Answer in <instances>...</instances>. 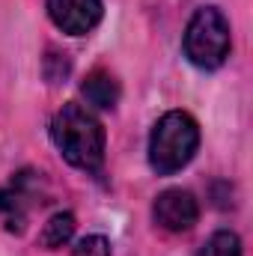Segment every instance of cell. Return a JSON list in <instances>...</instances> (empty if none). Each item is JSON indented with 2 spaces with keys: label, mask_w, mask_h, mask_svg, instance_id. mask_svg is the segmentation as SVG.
<instances>
[{
  "label": "cell",
  "mask_w": 253,
  "mask_h": 256,
  "mask_svg": "<svg viewBox=\"0 0 253 256\" xmlns=\"http://www.w3.org/2000/svg\"><path fill=\"white\" fill-rule=\"evenodd\" d=\"M72 256H110V242L104 236H86L78 242Z\"/></svg>",
  "instance_id": "obj_10"
},
{
  "label": "cell",
  "mask_w": 253,
  "mask_h": 256,
  "mask_svg": "<svg viewBox=\"0 0 253 256\" xmlns=\"http://www.w3.org/2000/svg\"><path fill=\"white\" fill-rule=\"evenodd\" d=\"M36 176L39 173H18L12 179V185H6L0 191V214H3L9 232H21L30 208L36 202H42L39 200V182L42 179H36Z\"/></svg>",
  "instance_id": "obj_5"
},
{
  "label": "cell",
  "mask_w": 253,
  "mask_h": 256,
  "mask_svg": "<svg viewBox=\"0 0 253 256\" xmlns=\"http://www.w3.org/2000/svg\"><path fill=\"white\" fill-rule=\"evenodd\" d=\"M152 218L167 232H188L190 226L200 220V202L185 188H170V191L155 196Z\"/></svg>",
  "instance_id": "obj_4"
},
{
  "label": "cell",
  "mask_w": 253,
  "mask_h": 256,
  "mask_svg": "<svg viewBox=\"0 0 253 256\" xmlns=\"http://www.w3.org/2000/svg\"><path fill=\"white\" fill-rule=\"evenodd\" d=\"M72 236H74V214H72V212H57V214L42 226L39 244H42L45 250H57V248H63V244L72 242Z\"/></svg>",
  "instance_id": "obj_8"
},
{
  "label": "cell",
  "mask_w": 253,
  "mask_h": 256,
  "mask_svg": "<svg viewBox=\"0 0 253 256\" xmlns=\"http://www.w3.org/2000/svg\"><path fill=\"white\" fill-rule=\"evenodd\" d=\"M196 149H200V126L185 110L164 114L149 134V164L161 176L188 167Z\"/></svg>",
  "instance_id": "obj_2"
},
{
  "label": "cell",
  "mask_w": 253,
  "mask_h": 256,
  "mask_svg": "<svg viewBox=\"0 0 253 256\" xmlns=\"http://www.w3.org/2000/svg\"><path fill=\"white\" fill-rule=\"evenodd\" d=\"M185 57L196 68H220L230 57L232 48V33H230V21L218 6H202L190 15L188 27H185V39H182Z\"/></svg>",
  "instance_id": "obj_3"
},
{
  "label": "cell",
  "mask_w": 253,
  "mask_h": 256,
  "mask_svg": "<svg viewBox=\"0 0 253 256\" xmlns=\"http://www.w3.org/2000/svg\"><path fill=\"white\" fill-rule=\"evenodd\" d=\"M80 92H84L86 104H92L98 110H114L116 102H120V84H116V78L110 72H102V68H96V72L86 74V80L80 84Z\"/></svg>",
  "instance_id": "obj_7"
},
{
  "label": "cell",
  "mask_w": 253,
  "mask_h": 256,
  "mask_svg": "<svg viewBox=\"0 0 253 256\" xmlns=\"http://www.w3.org/2000/svg\"><path fill=\"white\" fill-rule=\"evenodd\" d=\"M45 6H48L51 21L68 36H84L96 30L104 15L102 0H48Z\"/></svg>",
  "instance_id": "obj_6"
},
{
  "label": "cell",
  "mask_w": 253,
  "mask_h": 256,
  "mask_svg": "<svg viewBox=\"0 0 253 256\" xmlns=\"http://www.w3.org/2000/svg\"><path fill=\"white\" fill-rule=\"evenodd\" d=\"M196 256H242V238L232 230H218L214 236L206 238Z\"/></svg>",
  "instance_id": "obj_9"
},
{
  "label": "cell",
  "mask_w": 253,
  "mask_h": 256,
  "mask_svg": "<svg viewBox=\"0 0 253 256\" xmlns=\"http://www.w3.org/2000/svg\"><path fill=\"white\" fill-rule=\"evenodd\" d=\"M51 140L78 170L96 173L104 161V128L84 104H63L51 120Z\"/></svg>",
  "instance_id": "obj_1"
}]
</instances>
